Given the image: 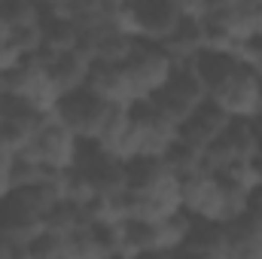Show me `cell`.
<instances>
[{"instance_id": "6da1fadb", "label": "cell", "mask_w": 262, "mask_h": 259, "mask_svg": "<svg viewBox=\"0 0 262 259\" xmlns=\"http://www.w3.org/2000/svg\"><path fill=\"white\" fill-rule=\"evenodd\" d=\"M204 101H207V89H204L201 76L195 73L192 61L174 67L171 79L149 98V104L156 107V113H162V116H165L168 122H174L177 128L195 113Z\"/></svg>"}, {"instance_id": "7a4b0ae2", "label": "cell", "mask_w": 262, "mask_h": 259, "mask_svg": "<svg viewBox=\"0 0 262 259\" xmlns=\"http://www.w3.org/2000/svg\"><path fill=\"white\" fill-rule=\"evenodd\" d=\"M125 73H128L131 82V95L134 101H149L174 73V58L165 52L162 43H152V40H143L137 37L134 49L128 52V58L122 61Z\"/></svg>"}, {"instance_id": "3957f363", "label": "cell", "mask_w": 262, "mask_h": 259, "mask_svg": "<svg viewBox=\"0 0 262 259\" xmlns=\"http://www.w3.org/2000/svg\"><path fill=\"white\" fill-rule=\"evenodd\" d=\"M0 92L18 101H28L46 113H55V104H58V92L52 85L49 67L40 55H25L12 70L0 73Z\"/></svg>"}, {"instance_id": "277c9868", "label": "cell", "mask_w": 262, "mask_h": 259, "mask_svg": "<svg viewBox=\"0 0 262 259\" xmlns=\"http://www.w3.org/2000/svg\"><path fill=\"white\" fill-rule=\"evenodd\" d=\"M107 113H110V104L89 89H76L70 95H61L55 104V116L79 140H98L107 125Z\"/></svg>"}, {"instance_id": "5b68a950", "label": "cell", "mask_w": 262, "mask_h": 259, "mask_svg": "<svg viewBox=\"0 0 262 259\" xmlns=\"http://www.w3.org/2000/svg\"><path fill=\"white\" fill-rule=\"evenodd\" d=\"M79 146H82V140L67 128L58 116H52L43 128L34 134L31 146L21 149V153H28L31 159H37V162L46 165L49 171H67V168L76 165Z\"/></svg>"}, {"instance_id": "8992f818", "label": "cell", "mask_w": 262, "mask_h": 259, "mask_svg": "<svg viewBox=\"0 0 262 259\" xmlns=\"http://www.w3.org/2000/svg\"><path fill=\"white\" fill-rule=\"evenodd\" d=\"M223 183L213 171H195L180 177V207L192 220H220L223 223Z\"/></svg>"}, {"instance_id": "52a82bcc", "label": "cell", "mask_w": 262, "mask_h": 259, "mask_svg": "<svg viewBox=\"0 0 262 259\" xmlns=\"http://www.w3.org/2000/svg\"><path fill=\"white\" fill-rule=\"evenodd\" d=\"M134 15V34L152 43H165L180 25V12L171 0H128Z\"/></svg>"}, {"instance_id": "ba28073f", "label": "cell", "mask_w": 262, "mask_h": 259, "mask_svg": "<svg viewBox=\"0 0 262 259\" xmlns=\"http://www.w3.org/2000/svg\"><path fill=\"white\" fill-rule=\"evenodd\" d=\"M229 122H232V116H229L220 104H213V101L207 98L195 113L180 125V140L192 143V146H198V149H207L223 131L229 128Z\"/></svg>"}, {"instance_id": "9c48e42d", "label": "cell", "mask_w": 262, "mask_h": 259, "mask_svg": "<svg viewBox=\"0 0 262 259\" xmlns=\"http://www.w3.org/2000/svg\"><path fill=\"white\" fill-rule=\"evenodd\" d=\"M85 89L95 92L98 98H104L107 104H134L128 73L119 61H92Z\"/></svg>"}, {"instance_id": "30bf717a", "label": "cell", "mask_w": 262, "mask_h": 259, "mask_svg": "<svg viewBox=\"0 0 262 259\" xmlns=\"http://www.w3.org/2000/svg\"><path fill=\"white\" fill-rule=\"evenodd\" d=\"M226 238H229V256L253 259L262 256V213L247 207L241 217L226 223Z\"/></svg>"}, {"instance_id": "8fae6325", "label": "cell", "mask_w": 262, "mask_h": 259, "mask_svg": "<svg viewBox=\"0 0 262 259\" xmlns=\"http://www.w3.org/2000/svg\"><path fill=\"white\" fill-rule=\"evenodd\" d=\"M43 61L49 67V76H52V85H55L58 98L76 92V89H85V79H89V70H92V58L82 49H73V52H64V55H52V58H43Z\"/></svg>"}, {"instance_id": "7c38bea8", "label": "cell", "mask_w": 262, "mask_h": 259, "mask_svg": "<svg viewBox=\"0 0 262 259\" xmlns=\"http://www.w3.org/2000/svg\"><path fill=\"white\" fill-rule=\"evenodd\" d=\"M180 253H195V256H229V238H226V223L220 220H195L186 241L180 244Z\"/></svg>"}, {"instance_id": "4fadbf2b", "label": "cell", "mask_w": 262, "mask_h": 259, "mask_svg": "<svg viewBox=\"0 0 262 259\" xmlns=\"http://www.w3.org/2000/svg\"><path fill=\"white\" fill-rule=\"evenodd\" d=\"M43 21V6L40 0H3L0 3V31H18L28 25Z\"/></svg>"}, {"instance_id": "5bb4252c", "label": "cell", "mask_w": 262, "mask_h": 259, "mask_svg": "<svg viewBox=\"0 0 262 259\" xmlns=\"http://www.w3.org/2000/svg\"><path fill=\"white\" fill-rule=\"evenodd\" d=\"M28 256H67V235L55 229H43L28 244Z\"/></svg>"}, {"instance_id": "9a60e30c", "label": "cell", "mask_w": 262, "mask_h": 259, "mask_svg": "<svg viewBox=\"0 0 262 259\" xmlns=\"http://www.w3.org/2000/svg\"><path fill=\"white\" fill-rule=\"evenodd\" d=\"M25 55L15 49V43L9 40V34L6 31H0V73H6V70H12V67L18 64Z\"/></svg>"}, {"instance_id": "2e32d148", "label": "cell", "mask_w": 262, "mask_h": 259, "mask_svg": "<svg viewBox=\"0 0 262 259\" xmlns=\"http://www.w3.org/2000/svg\"><path fill=\"white\" fill-rule=\"evenodd\" d=\"M171 3L180 12V18H201L207 12V3L204 0H171Z\"/></svg>"}, {"instance_id": "e0dca14e", "label": "cell", "mask_w": 262, "mask_h": 259, "mask_svg": "<svg viewBox=\"0 0 262 259\" xmlns=\"http://www.w3.org/2000/svg\"><path fill=\"white\" fill-rule=\"evenodd\" d=\"M9 189H12V186H9V177L0 171V198H6V195H9Z\"/></svg>"}, {"instance_id": "ac0fdd59", "label": "cell", "mask_w": 262, "mask_h": 259, "mask_svg": "<svg viewBox=\"0 0 262 259\" xmlns=\"http://www.w3.org/2000/svg\"><path fill=\"white\" fill-rule=\"evenodd\" d=\"M256 122H259V125H262V110H259V116H256Z\"/></svg>"}, {"instance_id": "d6986e66", "label": "cell", "mask_w": 262, "mask_h": 259, "mask_svg": "<svg viewBox=\"0 0 262 259\" xmlns=\"http://www.w3.org/2000/svg\"><path fill=\"white\" fill-rule=\"evenodd\" d=\"M0 3H3V0H0Z\"/></svg>"}]
</instances>
